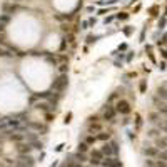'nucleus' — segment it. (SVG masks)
Returning a JSON list of instances; mask_svg holds the SVG:
<instances>
[{
  "instance_id": "nucleus-1",
  "label": "nucleus",
  "mask_w": 167,
  "mask_h": 167,
  "mask_svg": "<svg viewBox=\"0 0 167 167\" xmlns=\"http://www.w3.org/2000/svg\"><path fill=\"white\" fill-rule=\"evenodd\" d=\"M67 84H68V77L65 75V73H60L55 80L52 82V90H55V92H62L63 89L67 87Z\"/></svg>"
},
{
  "instance_id": "nucleus-2",
  "label": "nucleus",
  "mask_w": 167,
  "mask_h": 167,
  "mask_svg": "<svg viewBox=\"0 0 167 167\" xmlns=\"http://www.w3.org/2000/svg\"><path fill=\"white\" fill-rule=\"evenodd\" d=\"M15 167H33L35 165V159L32 155H18L17 160L13 162Z\"/></svg>"
},
{
  "instance_id": "nucleus-3",
  "label": "nucleus",
  "mask_w": 167,
  "mask_h": 167,
  "mask_svg": "<svg viewBox=\"0 0 167 167\" xmlns=\"http://www.w3.org/2000/svg\"><path fill=\"white\" fill-rule=\"evenodd\" d=\"M100 152H102V154H104L105 157H110V155L117 154V152H119L117 142H115V140H112V142H105V144L100 147Z\"/></svg>"
},
{
  "instance_id": "nucleus-4",
  "label": "nucleus",
  "mask_w": 167,
  "mask_h": 167,
  "mask_svg": "<svg viewBox=\"0 0 167 167\" xmlns=\"http://www.w3.org/2000/svg\"><path fill=\"white\" fill-rule=\"evenodd\" d=\"M115 114H117L115 107H112L110 104H105V107H104V114H102V119H104V120H109V122H114Z\"/></svg>"
},
{
  "instance_id": "nucleus-5",
  "label": "nucleus",
  "mask_w": 167,
  "mask_h": 167,
  "mask_svg": "<svg viewBox=\"0 0 167 167\" xmlns=\"http://www.w3.org/2000/svg\"><path fill=\"white\" fill-rule=\"evenodd\" d=\"M142 152H144V155L147 157V159H157V155H159L160 150L157 149L155 145L152 147V145H149V144L145 142V145H144V149H142Z\"/></svg>"
},
{
  "instance_id": "nucleus-6",
  "label": "nucleus",
  "mask_w": 167,
  "mask_h": 167,
  "mask_svg": "<svg viewBox=\"0 0 167 167\" xmlns=\"http://www.w3.org/2000/svg\"><path fill=\"white\" fill-rule=\"evenodd\" d=\"M115 110L119 112V114L122 115H129L130 114V105H129V102L127 100H119L115 104Z\"/></svg>"
},
{
  "instance_id": "nucleus-7",
  "label": "nucleus",
  "mask_w": 167,
  "mask_h": 167,
  "mask_svg": "<svg viewBox=\"0 0 167 167\" xmlns=\"http://www.w3.org/2000/svg\"><path fill=\"white\" fill-rule=\"evenodd\" d=\"M15 149H17V152H18V155H30L32 145L28 144V142H18Z\"/></svg>"
},
{
  "instance_id": "nucleus-8",
  "label": "nucleus",
  "mask_w": 167,
  "mask_h": 167,
  "mask_svg": "<svg viewBox=\"0 0 167 167\" xmlns=\"http://www.w3.org/2000/svg\"><path fill=\"white\" fill-rule=\"evenodd\" d=\"M104 154L99 150H92V155H90V164L92 165H102V160H104Z\"/></svg>"
},
{
  "instance_id": "nucleus-9",
  "label": "nucleus",
  "mask_w": 167,
  "mask_h": 167,
  "mask_svg": "<svg viewBox=\"0 0 167 167\" xmlns=\"http://www.w3.org/2000/svg\"><path fill=\"white\" fill-rule=\"evenodd\" d=\"M27 129L32 130V132H47V127L42 125L40 122H28V124H27Z\"/></svg>"
},
{
  "instance_id": "nucleus-10",
  "label": "nucleus",
  "mask_w": 167,
  "mask_h": 167,
  "mask_svg": "<svg viewBox=\"0 0 167 167\" xmlns=\"http://www.w3.org/2000/svg\"><path fill=\"white\" fill-rule=\"evenodd\" d=\"M17 10V5L13 2H5V3H2V12L3 13H7V15H10V13H13Z\"/></svg>"
},
{
  "instance_id": "nucleus-11",
  "label": "nucleus",
  "mask_w": 167,
  "mask_h": 167,
  "mask_svg": "<svg viewBox=\"0 0 167 167\" xmlns=\"http://www.w3.org/2000/svg\"><path fill=\"white\" fill-rule=\"evenodd\" d=\"M154 144H155V147L159 150H167V139L165 137H157Z\"/></svg>"
},
{
  "instance_id": "nucleus-12",
  "label": "nucleus",
  "mask_w": 167,
  "mask_h": 167,
  "mask_svg": "<svg viewBox=\"0 0 167 167\" xmlns=\"http://www.w3.org/2000/svg\"><path fill=\"white\" fill-rule=\"evenodd\" d=\"M102 165H104V167H120V162L117 159H110V157H107V159H104V162H102Z\"/></svg>"
},
{
  "instance_id": "nucleus-13",
  "label": "nucleus",
  "mask_w": 167,
  "mask_h": 167,
  "mask_svg": "<svg viewBox=\"0 0 167 167\" xmlns=\"http://www.w3.org/2000/svg\"><path fill=\"white\" fill-rule=\"evenodd\" d=\"M162 120V115L159 114V112H150V114H149V122H150V124H159V122Z\"/></svg>"
},
{
  "instance_id": "nucleus-14",
  "label": "nucleus",
  "mask_w": 167,
  "mask_h": 167,
  "mask_svg": "<svg viewBox=\"0 0 167 167\" xmlns=\"http://www.w3.org/2000/svg\"><path fill=\"white\" fill-rule=\"evenodd\" d=\"M35 140H38V134H37V132H32V130L25 132V142L32 144V142H35Z\"/></svg>"
},
{
  "instance_id": "nucleus-15",
  "label": "nucleus",
  "mask_w": 167,
  "mask_h": 167,
  "mask_svg": "<svg viewBox=\"0 0 167 167\" xmlns=\"http://www.w3.org/2000/svg\"><path fill=\"white\" fill-rule=\"evenodd\" d=\"M155 95L159 97L160 100L167 102V89H165V87H157V90H155Z\"/></svg>"
},
{
  "instance_id": "nucleus-16",
  "label": "nucleus",
  "mask_w": 167,
  "mask_h": 167,
  "mask_svg": "<svg viewBox=\"0 0 167 167\" xmlns=\"http://www.w3.org/2000/svg\"><path fill=\"white\" fill-rule=\"evenodd\" d=\"M65 167H82V162H78L73 159V155H68V160H65Z\"/></svg>"
},
{
  "instance_id": "nucleus-17",
  "label": "nucleus",
  "mask_w": 167,
  "mask_h": 167,
  "mask_svg": "<svg viewBox=\"0 0 167 167\" xmlns=\"http://www.w3.org/2000/svg\"><path fill=\"white\" fill-rule=\"evenodd\" d=\"M10 140H15L17 144L18 142H25V134H22V132H13L10 135Z\"/></svg>"
},
{
  "instance_id": "nucleus-18",
  "label": "nucleus",
  "mask_w": 167,
  "mask_h": 167,
  "mask_svg": "<svg viewBox=\"0 0 167 167\" xmlns=\"http://www.w3.org/2000/svg\"><path fill=\"white\" fill-rule=\"evenodd\" d=\"M89 132H90V134H94V132H102L100 122H90V124H89Z\"/></svg>"
},
{
  "instance_id": "nucleus-19",
  "label": "nucleus",
  "mask_w": 167,
  "mask_h": 167,
  "mask_svg": "<svg viewBox=\"0 0 167 167\" xmlns=\"http://www.w3.org/2000/svg\"><path fill=\"white\" fill-rule=\"evenodd\" d=\"M160 134H162V132H160L159 129H157V127H154V129H150L149 132H147V135H149V137H154V139L160 137Z\"/></svg>"
},
{
  "instance_id": "nucleus-20",
  "label": "nucleus",
  "mask_w": 167,
  "mask_h": 167,
  "mask_svg": "<svg viewBox=\"0 0 167 167\" xmlns=\"http://www.w3.org/2000/svg\"><path fill=\"white\" fill-rule=\"evenodd\" d=\"M109 139H110V134H109V132H99V134H97V140L105 142V140H109Z\"/></svg>"
},
{
  "instance_id": "nucleus-21",
  "label": "nucleus",
  "mask_w": 167,
  "mask_h": 167,
  "mask_svg": "<svg viewBox=\"0 0 167 167\" xmlns=\"http://www.w3.org/2000/svg\"><path fill=\"white\" fill-rule=\"evenodd\" d=\"M35 107H37V109H38V110L45 112V114H47V112H48V109H50V105H48V104H45V102H38V104H37Z\"/></svg>"
},
{
  "instance_id": "nucleus-22",
  "label": "nucleus",
  "mask_w": 167,
  "mask_h": 167,
  "mask_svg": "<svg viewBox=\"0 0 167 167\" xmlns=\"http://www.w3.org/2000/svg\"><path fill=\"white\" fill-rule=\"evenodd\" d=\"M77 149H78V152H82V154H85V152L89 150V144H85V142H78Z\"/></svg>"
},
{
  "instance_id": "nucleus-23",
  "label": "nucleus",
  "mask_w": 167,
  "mask_h": 167,
  "mask_svg": "<svg viewBox=\"0 0 167 167\" xmlns=\"http://www.w3.org/2000/svg\"><path fill=\"white\" fill-rule=\"evenodd\" d=\"M7 129H10V127H8V120H7V117H5V119L0 120V132H3V130H7Z\"/></svg>"
},
{
  "instance_id": "nucleus-24",
  "label": "nucleus",
  "mask_w": 167,
  "mask_h": 167,
  "mask_svg": "<svg viewBox=\"0 0 167 167\" xmlns=\"http://www.w3.org/2000/svg\"><path fill=\"white\" fill-rule=\"evenodd\" d=\"M157 129H159L160 132H165L167 134V120H160L159 124H157Z\"/></svg>"
},
{
  "instance_id": "nucleus-25",
  "label": "nucleus",
  "mask_w": 167,
  "mask_h": 167,
  "mask_svg": "<svg viewBox=\"0 0 167 167\" xmlns=\"http://www.w3.org/2000/svg\"><path fill=\"white\" fill-rule=\"evenodd\" d=\"M73 159L78 160V162H85L87 157H85V154H82V152H77V154H73Z\"/></svg>"
},
{
  "instance_id": "nucleus-26",
  "label": "nucleus",
  "mask_w": 167,
  "mask_h": 167,
  "mask_svg": "<svg viewBox=\"0 0 167 167\" xmlns=\"http://www.w3.org/2000/svg\"><path fill=\"white\" fill-rule=\"evenodd\" d=\"M97 40H99V35H87V38H85L87 43H94Z\"/></svg>"
},
{
  "instance_id": "nucleus-27",
  "label": "nucleus",
  "mask_w": 167,
  "mask_h": 167,
  "mask_svg": "<svg viewBox=\"0 0 167 167\" xmlns=\"http://www.w3.org/2000/svg\"><path fill=\"white\" fill-rule=\"evenodd\" d=\"M30 145H32V149H37V150H40L42 147H43V144H42L40 140H35V142H32Z\"/></svg>"
},
{
  "instance_id": "nucleus-28",
  "label": "nucleus",
  "mask_w": 167,
  "mask_h": 167,
  "mask_svg": "<svg viewBox=\"0 0 167 167\" xmlns=\"http://www.w3.org/2000/svg\"><path fill=\"white\" fill-rule=\"evenodd\" d=\"M8 20H10V15H7V13H2V15H0V23H3V25H5Z\"/></svg>"
},
{
  "instance_id": "nucleus-29",
  "label": "nucleus",
  "mask_w": 167,
  "mask_h": 167,
  "mask_svg": "<svg viewBox=\"0 0 167 167\" xmlns=\"http://www.w3.org/2000/svg\"><path fill=\"white\" fill-rule=\"evenodd\" d=\"M97 140V135H87V139H85V144H94V142Z\"/></svg>"
},
{
  "instance_id": "nucleus-30",
  "label": "nucleus",
  "mask_w": 167,
  "mask_h": 167,
  "mask_svg": "<svg viewBox=\"0 0 167 167\" xmlns=\"http://www.w3.org/2000/svg\"><path fill=\"white\" fill-rule=\"evenodd\" d=\"M117 18H119V20H127V18H129V13H127V12H120V13H117Z\"/></svg>"
},
{
  "instance_id": "nucleus-31",
  "label": "nucleus",
  "mask_w": 167,
  "mask_h": 167,
  "mask_svg": "<svg viewBox=\"0 0 167 167\" xmlns=\"http://www.w3.org/2000/svg\"><path fill=\"white\" fill-rule=\"evenodd\" d=\"M155 160L157 159H147L145 160V167H155Z\"/></svg>"
},
{
  "instance_id": "nucleus-32",
  "label": "nucleus",
  "mask_w": 167,
  "mask_h": 167,
  "mask_svg": "<svg viewBox=\"0 0 167 167\" xmlns=\"http://www.w3.org/2000/svg\"><path fill=\"white\" fill-rule=\"evenodd\" d=\"M45 58H47V60L50 62V63H57V57H55V55H48V53H47Z\"/></svg>"
},
{
  "instance_id": "nucleus-33",
  "label": "nucleus",
  "mask_w": 167,
  "mask_h": 167,
  "mask_svg": "<svg viewBox=\"0 0 167 167\" xmlns=\"http://www.w3.org/2000/svg\"><path fill=\"white\" fill-rule=\"evenodd\" d=\"M155 167H167V162H165V160H159V159H157V160H155Z\"/></svg>"
},
{
  "instance_id": "nucleus-34",
  "label": "nucleus",
  "mask_w": 167,
  "mask_h": 167,
  "mask_svg": "<svg viewBox=\"0 0 167 167\" xmlns=\"http://www.w3.org/2000/svg\"><path fill=\"white\" fill-rule=\"evenodd\" d=\"M139 89H140V92L144 94L145 92V89H147V84H145V80H140V85H139Z\"/></svg>"
},
{
  "instance_id": "nucleus-35",
  "label": "nucleus",
  "mask_w": 167,
  "mask_h": 167,
  "mask_svg": "<svg viewBox=\"0 0 167 167\" xmlns=\"http://www.w3.org/2000/svg\"><path fill=\"white\" fill-rule=\"evenodd\" d=\"M5 55H12L10 50H5V48H0V57H5Z\"/></svg>"
},
{
  "instance_id": "nucleus-36",
  "label": "nucleus",
  "mask_w": 167,
  "mask_h": 167,
  "mask_svg": "<svg viewBox=\"0 0 167 167\" xmlns=\"http://www.w3.org/2000/svg\"><path fill=\"white\" fill-rule=\"evenodd\" d=\"M157 10H159V7H157V5L150 7V15H157Z\"/></svg>"
},
{
  "instance_id": "nucleus-37",
  "label": "nucleus",
  "mask_w": 167,
  "mask_h": 167,
  "mask_svg": "<svg viewBox=\"0 0 167 167\" xmlns=\"http://www.w3.org/2000/svg\"><path fill=\"white\" fill-rule=\"evenodd\" d=\"M115 99H117V92H114V94H110V97L107 99V104H109V102H112V100H115Z\"/></svg>"
},
{
  "instance_id": "nucleus-38",
  "label": "nucleus",
  "mask_w": 167,
  "mask_h": 167,
  "mask_svg": "<svg viewBox=\"0 0 167 167\" xmlns=\"http://www.w3.org/2000/svg\"><path fill=\"white\" fill-rule=\"evenodd\" d=\"M95 23H97V18H94V17H92V18H89V27H94Z\"/></svg>"
},
{
  "instance_id": "nucleus-39",
  "label": "nucleus",
  "mask_w": 167,
  "mask_h": 167,
  "mask_svg": "<svg viewBox=\"0 0 167 167\" xmlns=\"http://www.w3.org/2000/svg\"><path fill=\"white\" fill-rule=\"evenodd\" d=\"M164 25H165V17H162V18H160V22H159V28H160V30L164 28Z\"/></svg>"
},
{
  "instance_id": "nucleus-40",
  "label": "nucleus",
  "mask_w": 167,
  "mask_h": 167,
  "mask_svg": "<svg viewBox=\"0 0 167 167\" xmlns=\"http://www.w3.org/2000/svg\"><path fill=\"white\" fill-rule=\"evenodd\" d=\"M122 32H124V33H125V35H127V37H129V35H130V33H132V28H130V27H125V28H124V30H122Z\"/></svg>"
},
{
  "instance_id": "nucleus-41",
  "label": "nucleus",
  "mask_w": 167,
  "mask_h": 167,
  "mask_svg": "<svg viewBox=\"0 0 167 167\" xmlns=\"http://www.w3.org/2000/svg\"><path fill=\"white\" fill-rule=\"evenodd\" d=\"M167 43V33H164V37H162V40H159V45H164Z\"/></svg>"
},
{
  "instance_id": "nucleus-42",
  "label": "nucleus",
  "mask_w": 167,
  "mask_h": 167,
  "mask_svg": "<svg viewBox=\"0 0 167 167\" xmlns=\"http://www.w3.org/2000/svg\"><path fill=\"white\" fill-rule=\"evenodd\" d=\"M70 119H72V112H68V114L65 115V120H63V122H65V124H68V122H70Z\"/></svg>"
},
{
  "instance_id": "nucleus-43",
  "label": "nucleus",
  "mask_w": 167,
  "mask_h": 167,
  "mask_svg": "<svg viewBox=\"0 0 167 167\" xmlns=\"http://www.w3.org/2000/svg\"><path fill=\"white\" fill-rule=\"evenodd\" d=\"M67 42L68 43H73V33H68V35H67Z\"/></svg>"
},
{
  "instance_id": "nucleus-44",
  "label": "nucleus",
  "mask_w": 167,
  "mask_h": 167,
  "mask_svg": "<svg viewBox=\"0 0 167 167\" xmlns=\"http://www.w3.org/2000/svg\"><path fill=\"white\" fill-rule=\"evenodd\" d=\"M65 70H68V65H67V63H62V65H60V72L63 73Z\"/></svg>"
},
{
  "instance_id": "nucleus-45",
  "label": "nucleus",
  "mask_w": 167,
  "mask_h": 167,
  "mask_svg": "<svg viewBox=\"0 0 167 167\" xmlns=\"http://www.w3.org/2000/svg\"><path fill=\"white\" fill-rule=\"evenodd\" d=\"M89 122H99V117H97V115H90L89 117Z\"/></svg>"
},
{
  "instance_id": "nucleus-46",
  "label": "nucleus",
  "mask_w": 167,
  "mask_h": 167,
  "mask_svg": "<svg viewBox=\"0 0 167 167\" xmlns=\"http://www.w3.org/2000/svg\"><path fill=\"white\" fill-rule=\"evenodd\" d=\"M80 28H89V20H84L82 22V27Z\"/></svg>"
},
{
  "instance_id": "nucleus-47",
  "label": "nucleus",
  "mask_w": 167,
  "mask_h": 167,
  "mask_svg": "<svg viewBox=\"0 0 167 167\" xmlns=\"http://www.w3.org/2000/svg\"><path fill=\"white\" fill-rule=\"evenodd\" d=\"M65 45H67V38H65V40H62V43H60V50H63V48H65Z\"/></svg>"
},
{
  "instance_id": "nucleus-48",
  "label": "nucleus",
  "mask_w": 167,
  "mask_h": 167,
  "mask_svg": "<svg viewBox=\"0 0 167 167\" xmlns=\"http://www.w3.org/2000/svg\"><path fill=\"white\" fill-rule=\"evenodd\" d=\"M112 20H114V17H112V15H110V17H107V18H105V20H104V22H105V25H107V23H109V22H112Z\"/></svg>"
},
{
  "instance_id": "nucleus-49",
  "label": "nucleus",
  "mask_w": 167,
  "mask_h": 167,
  "mask_svg": "<svg viewBox=\"0 0 167 167\" xmlns=\"http://www.w3.org/2000/svg\"><path fill=\"white\" fill-rule=\"evenodd\" d=\"M160 70H165V62H160V65H159Z\"/></svg>"
},
{
  "instance_id": "nucleus-50",
  "label": "nucleus",
  "mask_w": 167,
  "mask_h": 167,
  "mask_svg": "<svg viewBox=\"0 0 167 167\" xmlns=\"http://www.w3.org/2000/svg\"><path fill=\"white\" fill-rule=\"evenodd\" d=\"M132 53H134V52H129V55H127V62H130V60H132V57H134Z\"/></svg>"
},
{
  "instance_id": "nucleus-51",
  "label": "nucleus",
  "mask_w": 167,
  "mask_h": 167,
  "mask_svg": "<svg viewBox=\"0 0 167 167\" xmlns=\"http://www.w3.org/2000/svg\"><path fill=\"white\" fill-rule=\"evenodd\" d=\"M45 119L50 122V120H52V114H48V112H47V114H45Z\"/></svg>"
},
{
  "instance_id": "nucleus-52",
  "label": "nucleus",
  "mask_w": 167,
  "mask_h": 167,
  "mask_svg": "<svg viewBox=\"0 0 167 167\" xmlns=\"http://www.w3.org/2000/svg\"><path fill=\"white\" fill-rule=\"evenodd\" d=\"M85 10H87V12H89V13H90V12H94V7H92V5H90V7H87V8H85Z\"/></svg>"
},
{
  "instance_id": "nucleus-53",
  "label": "nucleus",
  "mask_w": 167,
  "mask_h": 167,
  "mask_svg": "<svg viewBox=\"0 0 167 167\" xmlns=\"http://www.w3.org/2000/svg\"><path fill=\"white\" fill-rule=\"evenodd\" d=\"M125 48H127V45H125V43H122V45L119 47V50H125Z\"/></svg>"
},
{
  "instance_id": "nucleus-54",
  "label": "nucleus",
  "mask_w": 167,
  "mask_h": 167,
  "mask_svg": "<svg viewBox=\"0 0 167 167\" xmlns=\"http://www.w3.org/2000/svg\"><path fill=\"white\" fill-rule=\"evenodd\" d=\"M5 30V25H3V23H0V32H3Z\"/></svg>"
},
{
  "instance_id": "nucleus-55",
  "label": "nucleus",
  "mask_w": 167,
  "mask_h": 167,
  "mask_svg": "<svg viewBox=\"0 0 167 167\" xmlns=\"http://www.w3.org/2000/svg\"><path fill=\"white\" fill-rule=\"evenodd\" d=\"M162 55H164V57L167 58V50H164V52H162Z\"/></svg>"
},
{
  "instance_id": "nucleus-56",
  "label": "nucleus",
  "mask_w": 167,
  "mask_h": 167,
  "mask_svg": "<svg viewBox=\"0 0 167 167\" xmlns=\"http://www.w3.org/2000/svg\"><path fill=\"white\" fill-rule=\"evenodd\" d=\"M12 2H20V0H12Z\"/></svg>"
},
{
  "instance_id": "nucleus-57",
  "label": "nucleus",
  "mask_w": 167,
  "mask_h": 167,
  "mask_svg": "<svg viewBox=\"0 0 167 167\" xmlns=\"http://www.w3.org/2000/svg\"><path fill=\"white\" fill-rule=\"evenodd\" d=\"M0 147H2V142H0Z\"/></svg>"
},
{
  "instance_id": "nucleus-58",
  "label": "nucleus",
  "mask_w": 167,
  "mask_h": 167,
  "mask_svg": "<svg viewBox=\"0 0 167 167\" xmlns=\"http://www.w3.org/2000/svg\"><path fill=\"white\" fill-rule=\"evenodd\" d=\"M165 139H167V135H165Z\"/></svg>"
}]
</instances>
